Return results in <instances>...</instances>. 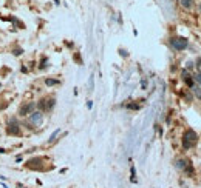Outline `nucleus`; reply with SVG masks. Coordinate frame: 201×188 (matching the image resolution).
Wrapping results in <instances>:
<instances>
[{
	"instance_id": "obj_2",
	"label": "nucleus",
	"mask_w": 201,
	"mask_h": 188,
	"mask_svg": "<svg viewBox=\"0 0 201 188\" xmlns=\"http://www.w3.org/2000/svg\"><path fill=\"white\" fill-rule=\"evenodd\" d=\"M170 45L175 48L176 51H182V50L187 48L189 42H187V39H184V37H172L170 39Z\"/></svg>"
},
{
	"instance_id": "obj_11",
	"label": "nucleus",
	"mask_w": 201,
	"mask_h": 188,
	"mask_svg": "<svg viewBox=\"0 0 201 188\" xmlns=\"http://www.w3.org/2000/svg\"><path fill=\"white\" fill-rule=\"evenodd\" d=\"M57 83H59V80H56V79H47L45 80L47 87H53V85H57Z\"/></svg>"
},
{
	"instance_id": "obj_3",
	"label": "nucleus",
	"mask_w": 201,
	"mask_h": 188,
	"mask_svg": "<svg viewBox=\"0 0 201 188\" xmlns=\"http://www.w3.org/2000/svg\"><path fill=\"white\" fill-rule=\"evenodd\" d=\"M34 108H36V104H33V102H29V104H26V105H22L20 110H19V116L25 117V116H28V114L33 113Z\"/></svg>"
},
{
	"instance_id": "obj_10",
	"label": "nucleus",
	"mask_w": 201,
	"mask_h": 188,
	"mask_svg": "<svg viewBox=\"0 0 201 188\" xmlns=\"http://www.w3.org/2000/svg\"><path fill=\"white\" fill-rule=\"evenodd\" d=\"M193 5V0H181V6L182 8H190Z\"/></svg>"
},
{
	"instance_id": "obj_9",
	"label": "nucleus",
	"mask_w": 201,
	"mask_h": 188,
	"mask_svg": "<svg viewBox=\"0 0 201 188\" xmlns=\"http://www.w3.org/2000/svg\"><path fill=\"white\" fill-rule=\"evenodd\" d=\"M54 104H56V100L53 99V97H50V99H47V111L53 110V106H54Z\"/></svg>"
},
{
	"instance_id": "obj_16",
	"label": "nucleus",
	"mask_w": 201,
	"mask_h": 188,
	"mask_svg": "<svg viewBox=\"0 0 201 188\" xmlns=\"http://www.w3.org/2000/svg\"><path fill=\"white\" fill-rule=\"evenodd\" d=\"M0 87H2V83H0Z\"/></svg>"
},
{
	"instance_id": "obj_1",
	"label": "nucleus",
	"mask_w": 201,
	"mask_h": 188,
	"mask_svg": "<svg viewBox=\"0 0 201 188\" xmlns=\"http://www.w3.org/2000/svg\"><path fill=\"white\" fill-rule=\"evenodd\" d=\"M196 140H198V134H196L193 129H186L184 131V136H182V148L184 150H189L192 148Z\"/></svg>"
},
{
	"instance_id": "obj_8",
	"label": "nucleus",
	"mask_w": 201,
	"mask_h": 188,
	"mask_svg": "<svg viewBox=\"0 0 201 188\" xmlns=\"http://www.w3.org/2000/svg\"><path fill=\"white\" fill-rule=\"evenodd\" d=\"M190 89H192V94H193L196 99L201 100V87H195V85H193V87H192Z\"/></svg>"
},
{
	"instance_id": "obj_14",
	"label": "nucleus",
	"mask_w": 201,
	"mask_h": 188,
	"mask_svg": "<svg viewBox=\"0 0 201 188\" xmlns=\"http://www.w3.org/2000/svg\"><path fill=\"white\" fill-rule=\"evenodd\" d=\"M193 62H187V71H189V69H192V68H193Z\"/></svg>"
},
{
	"instance_id": "obj_5",
	"label": "nucleus",
	"mask_w": 201,
	"mask_h": 188,
	"mask_svg": "<svg viewBox=\"0 0 201 188\" xmlns=\"http://www.w3.org/2000/svg\"><path fill=\"white\" fill-rule=\"evenodd\" d=\"M181 79L184 80V82H186V85H187L189 88H192V87H193V77L190 76V73H189L187 69H182V73H181Z\"/></svg>"
},
{
	"instance_id": "obj_13",
	"label": "nucleus",
	"mask_w": 201,
	"mask_h": 188,
	"mask_svg": "<svg viewBox=\"0 0 201 188\" xmlns=\"http://www.w3.org/2000/svg\"><path fill=\"white\" fill-rule=\"evenodd\" d=\"M192 77H193V82H198L201 85V71H198V73H196L195 76H192Z\"/></svg>"
},
{
	"instance_id": "obj_12",
	"label": "nucleus",
	"mask_w": 201,
	"mask_h": 188,
	"mask_svg": "<svg viewBox=\"0 0 201 188\" xmlns=\"http://www.w3.org/2000/svg\"><path fill=\"white\" fill-rule=\"evenodd\" d=\"M59 133H60V129H56V131L51 134V137H50V140H48V142H50V144H53V142L56 140V137H57V134H59Z\"/></svg>"
},
{
	"instance_id": "obj_4",
	"label": "nucleus",
	"mask_w": 201,
	"mask_h": 188,
	"mask_svg": "<svg viewBox=\"0 0 201 188\" xmlns=\"http://www.w3.org/2000/svg\"><path fill=\"white\" fill-rule=\"evenodd\" d=\"M42 119H43V113L42 111H33V113L29 114V120H31V123H34V125H39L40 122H42Z\"/></svg>"
},
{
	"instance_id": "obj_6",
	"label": "nucleus",
	"mask_w": 201,
	"mask_h": 188,
	"mask_svg": "<svg viewBox=\"0 0 201 188\" xmlns=\"http://www.w3.org/2000/svg\"><path fill=\"white\" fill-rule=\"evenodd\" d=\"M189 163H190V162H189L187 159L180 157V159H176V160H175V168H176V170H180V171H184L186 167H187Z\"/></svg>"
},
{
	"instance_id": "obj_15",
	"label": "nucleus",
	"mask_w": 201,
	"mask_h": 188,
	"mask_svg": "<svg viewBox=\"0 0 201 188\" xmlns=\"http://www.w3.org/2000/svg\"><path fill=\"white\" fill-rule=\"evenodd\" d=\"M14 54H16V56H20V54H22V50H16Z\"/></svg>"
},
{
	"instance_id": "obj_7",
	"label": "nucleus",
	"mask_w": 201,
	"mask_h": 188,
	"mask_svg": "<svg viewBox=\"0 0 201 188\" xmlns=\"http://www.w3.org/2000/svg\"><path fill=\"white\" fill-rule=\"evenodd\" d=\"M6 133L8 134H14V136H19L20 134V127L16 123H10V127L6 128Z\"/></svg>"
}]
</instances>
